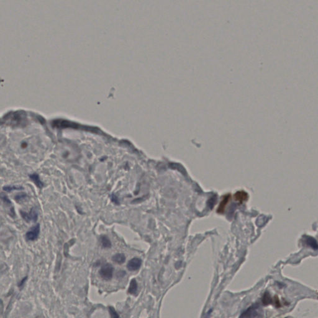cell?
<instances>
[{
    "label": "cell",
    "mask_w": 318,
    "mask_h": 318,
    "mask_svg": "<svg viewBox=\"0 0 318 318\" xmlns=\"http://www.w3.org/2000/svg\"><path fill=\"white\" fill-rule=\"evenodd\" d=\"M114 267L110 264H106L101 267L99 271L100 277L106 281H109L111 280L113 276Z\"/></svg>",
    "instance_id": "1"
},
{
    "label": "cell",
    "mask_w": 318,
    "mask_h": 318,
    "mask_svg": "<svg viewBox=\"0 0 318 318\" xmlns=\"http://www.w3.org/2000/svg\"><path fill=\"white\" fill-rule=\"evenodd\" d=\"M20 215L22 219L27 222H36L38 219V212L36 208H32L29 212H26L21 210Z\"/></svg>",
    "instance_id": "2"
},
{
    "label": "cell",
    "mask_w": 318,
    "mask_h": 318,
    "mask_svg": "<svg viewBox=\"0 0 318 318\" xmlns=\"http://www.w3.org/2000/svg\"><path fill=\"white\" fill-rule=\"evenodd\" d=\"M40 233V225L39 224H37V225L32 227L31 229L29 231H28L25 235V238L27 241H34L36 240Z\"/></svg>",
    "instance_id": "3"
},
{
    "label": "cell",
    "mask_w": 318,
    "mask_h": 318,
    "mask_svg": "<svg viewBox=\"0 0 318 318\" xmlns=\"http://www.w3.org/2000/svg\"><path fill=\"white\" fill-rule=\"evenodd\" d=\"M142 265V261L139 258L134 257L129 261L127 264V268L129 271H136L139 270Z\"/></svg>",
    "instance_id": "4"
},
{
    "label": "cell",
    "mask_w": 318,
    "mask_h": 318,
    "mask_svg": "<svg viewBox=\"0 0 318 318\" xmlns=\"http://www.w3.org/2000/svg\"><path fill=\"white\" fill-rule=\"evenodd\" d=\"M229 198H230V195H226L223 197L222 198V202L220 203V205L218 207V213H223L224 212H225V208H226V206L229 202Z\"/></svg>",
    "instance_id": "5"
},
{
    "label": "cell",
    "mask_w": 318,
    "mask_h": 318,
    "mask_svg": "<svg viewBox=\"0 0 318 318\" xmlns=\"http://www.w3.org/2000/svg\"><path fill=\"white\" fill-rule=\"evenodd\" d=\"M112 261L117 264H123L126 261V256L123 253H117L112 257Z\"/></svg>",
    "instance_id": "6"
},
{
    "label": "cell",
    "mask_w": 318,
    "mask_h": 318,
    "mask_svg": "<svg viewBox=\"0 0 318 318\" xmlns=\"http://www.w3.org/2000/svg\"><path fill=\"white\" fill-rule=\"evenodd\" d=\"M100 240V243L103 248L110 249L112 247L111 242L108 238V237L107 236V235H101Z\"/></svg>",
    "instance_id": "7"
},
{
    "label": "cell",
    "mask_w": 318,
    "mask_h": 318,
    "mask_svg": "<svg viewBox=\"0 0 318 318\" xmlns=\"http://www.w3.org/2000/svg\"><path fill=\"white\" fill-rule=\"evenodd\" d=\"M137 291V283L136 280L133 278L130 282V285H129V289H128V292L129 293H130L131 294H136Z\"/></svg>",
    "instance_id": "8"
},
{
    "label": "cell",
    "mask_w": 318,
    "mask_h": 318,
    "mask_svg": "<svg viewBox=\"0 0 318 318\" xmlns=\"http://www.w3.org/2000/svg\"><path fill=\"white\" fill-rule=\"evenodd\" d=\"M30 178L31 179V180L34 182V183H35V185H36L38 188H42L43 186H44V184L41 181L38 175L34 173V174H32L30 176Z\"/></svg>",
    "instance_id": "9"
},
{
    "label": "cell",
    "mask_w": 318,
    "mask_h": 318,
    "mask_svg": "<svg viewBox=\"0 0 318 318\" xmlns=\"http://www.w3.org/2000/svg\"><path fill=\"white\" fill-rule=\"evenodd\" d=\"M235 199L239 202H243L244 201H245L247 198V195L246 193L244 192H239L236 193L234 195Z\"/></svg>",
    "instance_id": "10"
},
{
    "label": "cell",
    "mask_w": 318,
    "mask_h": 318,
    "mask_svg": "<svg viewBox=\"0 0 318 318\" xmlns=\"http://www.w3.org/2000/svg\"><path fill=\"white\" fill-rule=\"evenodd\" d=\"M27 198H28V195L26 193H18V195H16L15 196V199L16 200V202L17 203H21L22 202L25 201V199H27Z\"/></svg>",
    "instance_id": "11"
},
{
    "label": "cell",
    "mask_w": 318,
    "mask_h": 318,
    "mask_svg": "<svg viewBox=\"0 0 318 318\" xmlns=\"http://www.w3.org/2000/svg\"><path fill=\"white\" fill-rule=\"evenodd\" d=\"M23 188L21 186H7L3 187V190L7 192H11L13 190H22Z\"/></svg>",
    "instance_id": "12"
},
{
    "label": "cell",
    "mask_w": 318,
    "mask_h": 318,
    "mask_svg": "<svg viewBox=\"0 0 318 318\" xmlns=\"http://www.w3.org/2000/svg\"><path fill=\"white\" fill-rule=\"evenodd\" d=\"M1 198L2 199V201L3 202V203L5 204H6L7 206L11 207V208H14L12 205V203H11V202L10 201V199L8 198V196L6 195H4L3 193H2L1 195Z\"/></svg>",
    "instance_id": "13"
},
{
    "label": "cell",
    "mask_w": 318,
    "mask_h": 318,
    "mask_svg": "<svg viewBox=\"0 0 318 318\" xmlns=\"http://www.w3.org/2000/svg\"><path fill=\"white\" fill-rule=\"evenodd\" d=\"M108 310H109V312H110V314L111 317L117 318L120 317V315L117 313L116 311L115 310V309L113 307V306H110V307L108 308Z\"/></svg>",
    "instance_id": "14"
},
{
    "label": "cell",
    "mask_w": 318,
    "mask_h": 318,
    "mask_svg": "<svg viewBox=\"0 0 318 318\" xmlns=\"http://www.w3.org/2000/svg\"><path fill=\"white\" fill-rule=\"evenodd\" d=\"M216 200H217V199H216V196H214V197H213V198H211L209 200V201H208V205L209 208L211 209H213V208L214 206L215 205V203H216Z\"/></svg>",
    "instance_id": "15"
},
{
    "label": "cell",
    "mask_w": 318,
    "mask_h": 318,
    "mask_svg": "<svg viewBox=\"0 0 318 318\" xmlns=\"http://www.w3.org/2000/svg\"><path fill=\"white\" fill-rule=\"evenodd\" d=\"M110 198H111V202L115 204L116 205H119L120 204V202L119 200V198H117V196L114 195V194H112L111 196H110Z\"/></svg>",
    "instance_id": "16"
},
{
    "label": "cell",
    "mask_w": 318,
    "mask_h": 318,
    "mask_svg": "<svg viewBox=\"0 0 318 318\" xmlns=\"http://www.w3.org/2000/svg\"><path fill=\"white\" fill-rule=\"evenodd\" d=\"M27 280H28V277H26L25 278H23L22 280L18 284V287L19 288H22L23 286H24V285L25 284V283H26Z\"/></svg>",
    "instance_id": "17"
},
{
    "label": "cell",
    "mask_w": 318,
    "mask_h": 318,
    "mask_svg": "<svg viewBox=\"0 0 318 318\" xmlns=\"http://www.w3.org/2000/svg\"><path fill=\"white\" fill-rule=\"evenodd\" d=\"M126 275V272L125 271H120V272H118L117 273L116 275H117V278H123L124 275Z\"/></svg>",
    "instance_id": "18"
}]
</instances>
